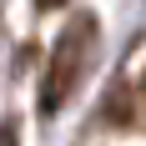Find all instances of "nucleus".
<instances>
[{
    "label": "nucleus",
    "mask_w": 146,
    "mask_h": 146,
    "mask_svg": "<svg viewBox=\"0 0 146 146\" xmlns=\"http://www.w3.org/2000/svg\"><path fill=\"white\" fill-rule=\"evenodd\" d=\"M86 35H91V20H76L66 35H60V50L50 60V76H45V96H40V111H56L71 91V76L81 71V50H86Z\"/></svg>",
    "instance_id": "nucleus-1"
},
{
    "label": "nucleus",
    "mask_w": 146,
    "mask_h": 146,
    "mask_svg": "<svg viewBox=\"0 0 146 146\" xmlns=\"http://www.w3.org/2000/svg\"><path fill=\"white\" fill-rule=\"evenodd\" d=\"M0 146H15V126H0Z\"/></svg>",
    "instance_id": "nucleus-2"
}]
</instances>
